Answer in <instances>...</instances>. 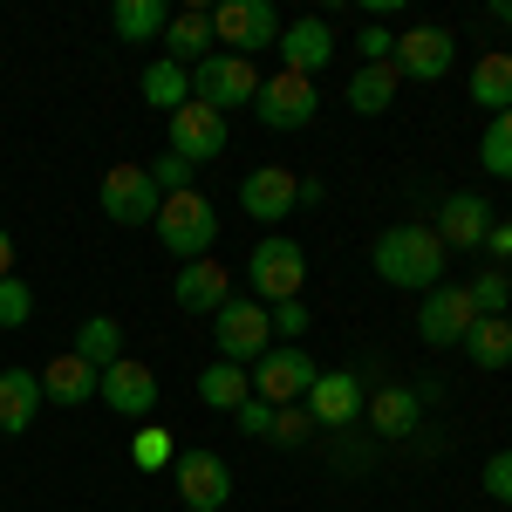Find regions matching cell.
Masks as SVG:
<instances>
[{
    "label": "cell",
    "mask_w": 512,
    "mask_h": 512,
    "mask_svg": "<svg viewBox=\"0 0 512 512\" xmlns=\"http://www.w3.org/2000/svg\"><path fill=\"white\" fill-rule=\"evenodd\" d=\"M178 458V437L164 431V424H137V437H130V465L137 472H164Z\"/></svg>",
    "instance_id": "cell-31"
},
{
    "label": "cell",
    "mask_w": 512,
    "mask_h": 512,
    "mask_svg": "<svg viewBox=\"0 0 512 512\" xmlns=\"http://www.w3.org/2000/svg\"><path fill=\"white\" fill-rule=\"evenodd\" d=\"M472 321H478L472 294H465V287H451V280H437L431 294H424V308H417V335H424L431 349H458Z\"/></svg>",
    "instance_id": "cell-14"
},
{
    "label": "cell",
    "mask_w": 512,
    "mask_h": 512,
    "mask_svg": "<svg viewBox=\"0 0 512 512\" xmlns=\"http://www.w3.org/2000/svg\"><path fill=\"white\" fill-rule=\"evenodd\" d=\"M96 396L110 403V417H137V424H144V417L158 410V376H151L144 362H130V355H123V362H110V369H103Z\"/></svg>",
    "instance_id": "cell-17"
},
{
    "label": "cell",
    "mask_w": 512,
    "mask_h": 512,
    "mask_svg": "<svg viewBox=\"0 0 512 512\" xmlns=\"http://www.w3.org/2000/svg\"><path fill=\"white\" fill-rule=\"evenodd\" d=\"M212 342H219V362H260V355L274 349V321L260 301H226L219 315H212Z\"/></svg>",
    "instance_id": "cell-7"
},
{
    "label": "cell",
    "mask_w": 512,
    "mask_h": 512,
    "mask_svg": "<svg viewBox=\"0 0 512 512\" xmlns=\"http://www.w3.org/2000/svg\"><path fill=\"white\" fill-rule=\"evenodd\" d=\"M396 82H403V76H396L390 62H383V69L362 62V69L349 76V110H355V117H383V110L396 103Z\"/></svg>",
    "instance_id": "cell-27"
},
{
    "label": "cell",
    "mask_w": 512,
    "mask_h": 512,
    "mask_svg": "<svg viewBox=\"0 0 512 512\" xmlns=\"http://www.w3.org/2000/svg\"><path fill=\"white\" fill-rule=\"evenodd\" d=\"M14 274V239H7V226H0V280Z\"/></svg>",
    "instance_id": "cell-42"
},
{
    "label": "cell",
    "mask_w": 512,
    "mask_h": 512,
    "mask_svg": "<svg viewBox=\"0 0 512 512\" xmlns=\"http://www.w3.org/2000/svg\"><path fill=\"white\" fill-rule=\"evenodd\" d=\"M437 239H444V253H458V246H485V233H492V205L478 192H451L444 205H437Z\"/></svg>",
    "instance_id": "cell-19"
},
{
    "label": "cell",
    "mask_w": 512,
    "mask_h": 512,
    "mask_svg": "<svg viewBox=\"0 0 512 512\" xmlns=\"http://www.w3.org/2000/svg\"><path fill=\"white\" fill-rule=\"evenodd\" d=\"M96 369L82 362V355H55L48 369H41V403H55V410H76V403H89L96 396Z\"/></svg>",
    "instance_id": "cell-23"
},
{
    "label": "cell",
    "mask_w": 512,
    "mask_h": 512,
    "mask_svg": "<svg viewBox=\"0 0 512 512\" xmlns=\"http://www.w3.org/2000/svg\"><path fill=\"white\" fill-rule=\"evenodd\" d=\"M28 315H35V287L21 274L0 280V328H28Z\"/></svg>",
    "instance_id": "cell-34"
},
{
    "label": "cell",
    "mask_w": 512,
    "mask_h": 512,
    "mask_svg": "<svg viewBox=\"0 0 512 512\" xmlns=\"http://www.w3.org/2000/svg\"><path fill=\"white\" fill-rule=\"evenodd\" d=\"M465 294H472V308H478V315H506L512 280H506V274H478L472 287H465Z\"/></svg>",
    "instance_id": "cell-35"
},
{
    "label": "cell",
    "mask_w": 512,
    "mask_h": 512,
    "mask_svg": "<svg viewBox=\"0 0 512 512\" xmlns=\"http://www.w3.org/2000/svg\"><path fill=\"white\" fill-rule=\"evenodd\" d=\"M321 110L315 82L308 76H287V69H274V76H260V96H253V117L267 123V130H308Z\"/></svg>",
    "instance_id": "cell-10"
},
{
    "label": "cell",
    "mask_w": 512,
    "mask_h": 512,
    "mask_svg": "<svg viewBox=\"0 0 512 512\" xmlns=\"http://www.w3.org/2000/svg\"><path fill=\"white\" fill-rule=\"evenodd\" d=\"M158 239H164V253H178V260H205L212 246H219V205L205 192H178V198H164L158 205Z\"/></svg>",
    "instance_id": "cell-3"
},
{
    "label": "cell",
    "mask_w": 512,
    "mask_h": 512,
    "mask_svg": "<svg viewBox=\"0 0 512 512\" xmlns=\"http://www.w3.org/2000/svg\"><path fill=\"white\" fill-rule=\"evenodd\" d=\"M315 437V417H308V403H280L274 410V444L280 451H301Z\"/></svg>",
    "instance_id": "cell-33"
},
{
    "label": "cell",
    "mask_w": 512,
    "mask_h": 512,
    "mask_svg": "<svg viewBox=\"0 0 512 512\" xmlns=\"http://www.w3.org/2000/svg\"><path fill=\"white\" fill-rule=\"evenodd\" d=\"M355 55H362V62H376V69H383V62H390V55H396V35H390V28H383V21H369V28H362V35H355Z\"/></svg>",
    "instance_id": "cell-37"
},
{
    "label": "cell",
    "mask_w": 512,
    "mask_h": 512,
    "mask_svg": "<svg viewBox=\"0 0 512 512\" xmlns=\"http://www.w3.org/2000/svg\"><path fill=\"white\" fill-rule=\"evenodd\" d=\"M485 492H492L499 506H512V444H506V451H492V458H485Z\"/></svg>",
    "instance_id": "cell-38"
},
{
    "label": "cell",
    "mask_w": 512,
    "mask_h": 512,
    "mask_svg": "<svg viewBox=\"0 0 512 512\" xmlns=\"http://www.w3.org/2000/svg\"><path fill=\"white\" fill-rule=\"evenodd\" d=\"M362 417H369V431H376V437H417V424H424V390H410V383H383V390L362 403Z\"/></svg>",
    "instance_id": "cell-20"
},
{
    "label": "cell",
    "mask_w": 512,
    "mask_h": 512,
    "mask_svg": "<svg viewBox=\"0 0 512 512\" xmlns=\"http://www.w3.org/2000/svg\"><path fill=\"white\" fill-rule=\"evenodd\" d=\"M492 21H506V28H512V0H492Z\"/></svg>",
    "instance_id": "cell-43"
},
{
    "label": "cell",
    "mask_w": 512,
    "mask_h": 512,
    "mask_svg": "<svg viewBox=\"0 0 512 512\" xmlns=\"http://www.w3.org/2000/svg\"><path fill=\"white\" fill-rule=\"evenodd\" d=\"M69 355H82V362L103 376L110 362H123V328H117L110 315H89V321L76 328V349H69Z\"/></svg>",
    "instance_id": "cell-30"
},
{
    "label": "cell",
    "mask_w": 512,
    "mask_h": 512,
    "mask_svg": "<svg viewBox=\"0 0 512 512\" xmlns=\"http://www.w3.org/2000/svg\"><path fill=\"white\" fill-rule=\"evenodd\" d=\"M485 246H492V260H512V219H492Z\"/></svg>",
    "instance_id": "cell-41"
},
{
    "label": "cell",
    "mask_w": 512,
    "mask_h": 512,
    "mask_svg": "<svg viewBox=\"0 0 512 512\" xmlns=\"http://www.w3.org/2000/svg\"><path fill=\"white\" fill-rule=\"evenodd\" d=\"M41 417V376L35 369H0V437L35 431Z\"/></svg>",
    "instance_id": "cell-22"
},
{
    "label": "cell",
    "mask_w": 512,
    "mask_h": 512,
    "mask_svg": "<svg viewBox=\"0 0 512 512\" xmlns=\"http://www.w3.org/2000/svg\"><path fill=\"white\" fill-rule=\"evenodd\" d=\"M233 417H239V431H246V437H274V403H260V396H246Z\"/></svg>",
    "instance_id": "cell-40"
},
{
    "label": "cell",
    "mask_w": 512,
    "mask_h": 512,
    "mask_svg": "<svg viewBox=\"0 0 512 512\" xmlns=\"http://www.w3.org/2000/svg\"><path fill=\"white\" fill-rule=\"evenodd\" d=\"M478 158H485V171H492V178H506V185H512V110H499V117L485 123Z\"/></svg>",
    "instance_id": "cell-32"
},
{
    "label": "cell",
    "mask_w": 512,
    "mask_h": 512,
    "mask_svg": "<svg viewBox=\"0 0 512 512\" xmlns=\"http://www.w3.org/2000/svg\"><path fill=\"white\" fill-rule=\"evenodd\" d=\"M376 274L390 280V287H410V294H431L437 280H444V239L424 226V219H403V226H390V233L376 239Z\"/></svg>",
    "instance_id": "cell-1"
},
{
    "label": "cell",
    "mask_w": 512,
    "mask_h": 512,
    "mask_svg": "<svg viewBox=\"0 0 512 512\" xmlns=\"http://www.w3.org/2000/svg\"><path fill=\"white\" fill-rule=\"evenodd\" d=\"M246 396H253V376H246L239 362H212V369L198 376V403H205V410H226V417H233Z\"/></svg>",
    "instance_id": "cell-29"
},
{
    "label": "cell",
    "mask_w": 512,
    "mask_h": 512,
    "mask_svg": "<svg viewBox=\"0 0 512 512\" xmlns=\"http://www.w3.org/2000/svg\"><path fill=\"white\" fill-rule=\"evenodd\" d=\"M451 55H458V41L444 35V28H403V35H396L390 69H396V76H410V82H444Z\"/></svg>",
    "instance_id": "cell-15"
},
{
    "label": "cell",
    "mask_w": 512,
    "mask_h": 512,
    "mask_svg": "<svg viewBox=\"0 0 512 512\" xmlns=\"http://www.w3.org/2000/svg\"><path fill=\"white\" fill-rule=\"evenodd\" d=\"M246 280H253V301H260V308L301 301V280H308V253H301V239H287V233L253 239V253H246Z\"/></svg>",
    "instance_id": "cell-2"
},
{
    "label": "cell",
    "mask_w": 512,
    "mask_h": 512,
    "mask_svg": "<svg viewBox=\"0 0 512 512\" xmlns=\"http://www.w3.org/2000/svg\"><path fill=\"white\" fill-rule=\"evenodd\" d=\"M96 198H103L110 226H151V219H158V205H164V192L151 185V171H144V164H110Z\"/></svg>",
    "instance_id": "cell-11"
},
{
    "label": "cell",
    "mask_w": 512,
    "mask_h": 512,
    "mask_svg": "<svg viewBox=\"0 0 512 512\" xmlns=\"http://www.w3.org/2000/svg\"><path fill=\"white\" fill-rule=\"evenodd\" d=\"M164 28H171L164 0H117V7H110V35L130 41V48H144V41H164Z\"/></svg>",
    "instance_id": "cell-24"
},
{
    "label": "cell",
    "mask_w": 512,
    "mask_h": 512,
    "mask_svg": "<svg viewBox=\"0 0 512 512\" xmlns=\"http://www.w3.org/2000/svg\"><path fill=\"white\" fill-rule=\"evenodd\" d=\"M301 403H308L315 431H349L355 417H362V403H369V390H362V376H355V369H321L315 390L301 396Z\"/></svg>",
    "instance_id": "cell-13"
},
{
    "label": "cell",
    "mask_w": 512,
    "mask_h": 512,
    "mask_svg": "<svg viewBox=\"0 0 512 512\" xmlns=\"http://www.w3.org/2000/svg\"><path fill=\"white\" fill-rule=\"evenodd\" d=\"M239 205H246V219H287L301 205V178L287 164H253L239 178Z\"/></svg>",
    "instance_id": "cell-16"
},
{
    "label": "cell",
    "mask_w": 512,
    "mask_h": 512,
    "mask_svg": "<svg viewBox=\"0 0 512 512\" xmlns=\"http://www.w3.org/2000/svg\"><path fill=\"white\" fill-rule=\"evenodd\" d=\"M465 89H472L478 110H512V55H478Z\"/></svg>",
    "instance_id": "cell-28"
},
{
    "label": "cell",
    "mask_w": 512,
    "mask_h": 512,
    "mask_svg": "<svg viewBox=\"0 0 512 512\" xmlns=\"http://www.w3.org/2000/svg\"><path fill=\"white\" fill-rule=\"evenodd\" d=\"M280 69L287 76H308L315 82L328 69V55H335V21L328 14H301V21H280V41H274Z\"/></svg>",
    "instance_id": "cell-12"
},
{
    "label": "cell",
    "mask_w": 512,
    "mask_h": 512,
    "mask_svg": "<svg viewBox=\"0 0 512 512\" xmlns=\"http://www.w3.org/2000/svg\"><path fill=\"white\" fill-rule=\"evenodd\" d=\"M267 321H274V335L301 342L308 335V301H280V308H267Z\"/></svg>",
    "instance_id": "cell-39"
},
{
    "label": "cell",
    "mask_w": 512,
    "mask_h": 512,
    "mask_svg": "<svg viewBox=\"0 0 512 512\" xmlns=\"http://www.w3.org/2000/svg\"><path fill=\"white\" fill-rule=\"evenodd\" d=\"M144 171H151V185H158V192H164V198H178V192H192V178H198L192 164H185V158H171V151H164V158H158V164H144Z\"/></svg>",
    "instance_id": "cell-36"
},
{
    "label": "cell",
    "mask_w": 512,
    "mask_h": 512,
    "mask_svg": "<svg viewBox=\"0 0 512 512\" xmlns=\"http://www.w3.org/2000/svg\"><path fill=\"white\" fill-rule=\"evenodd\" d=\"M253 96H260V69L246 62V55H205L192 69V103L205 110H253Z\"/></svg>",
    "instance_id": "cell-5"
},
{
    "label": "cell",
    "mask_w": 512,
    "mask_h": 512,
    "mask_svg": "<svg viewBox=\"0 0 512 512\" xmlns=\"http://www.w3.org/2000/svg\"><path fill=\"white\" fill-rule=\"evenodd\" d=\"M137 89H144V103H151V110L171 117V110H185V103H192V69H178V62H164V55H158V62L137 76Z\"/></svg>",
    "instance_id": "cell-26"
},
{
    "label": "cell",
    "mask_w": 512,
    "mask_h": 512,
    "mask_svg": "<svg viewBox=\"0 0 512 512\" xmlns=\"http://www.w3.org/2000/svg\"><path fill=\"white\" fill-rule=\"evenodd\" d=\"M171 301L185 308V315H219L226 301H233V274L205 253V260H185L178 280H171Z\"/></svg>",
    "instance_id": "cell-18"
},
{
    "label": "cell",
    "mask_w": 512,
    "mask_h": 512,
    "mask_svg": "<svg viewBox=\"0 0 512 512\" xmlns=\"http://www.w3.org/2000/svg\"><path fill=\"white\" fill-rule=\"evenodd\" d=\"M205 55H219V41H212V7H185V14H171V28H164V62L198 69Z\"/></svg>",
    "instance_id": "cell-21"
},
{
    "label": "cell",
    "mask_w": 512,
    "mask_h": 512,
    "mask_svg": "<svg viewBox=\"0 0 512 512\" xmlns=\"http://www.w3.org/2000/svg\"><path fill=\"white\" fill-rule=\"evenodd\" d=\"M246 376H253V396H260V403H301V396L315 390V355L301 349V342H287V349H267L260 355V362H253V369H246Z\"/></svg>",
    "instance_id": "cell-8"
},
{
    "label": "cell",
    "mask_w": 512,
    "mask_h": 512,
    "mask_svg": "<svg viewBox=\"0 0 512 512\" xmlns=\"http://www.w3.org/2000/svg\"><path fill=\"white\" fill-rule=\"evenodd\" d=\"M171 485H178L185 512H226V499H233V465L219 451H178L171 458Z\"/></svg>",
    "instance_id": "cell-9"
},
{
    "label": "cell",
    "mask_w": 512,
    "mask_h": 512,
    "mask_svg": "<svg viewBox=\"0 0 512 512\" xmlns=\"http://www.w3.org/2000/svg\"><path fill=\"white\" fill-rule=\"evenodd\" d=\"M212 41L226 48V55H267L280 41V14H274V0H219L212 7Z\"/></svg>",
    "instance_id": "cell-4"
},
{
    "label": "cell",
    "mask_w": 512,
    "mask_h": 512,
    "mask_svg": "<svg viewBox=\"0 0 512 512\" xmlns=\"http://www.w3.org/2000/svg\"><path fill=\"white\" fill-rule=\"evenodd\" d=\"M458 349L472 355L478 369H506V362H512V321L506 315H478L472 328H465V342H458Z\"/></svg>",
    "instance_id": "cell-25"
},
{
    "label": "cell",
    "mask_w": 512,
    "mask_h": 512,
    "mask_svg": "<svg viewBox=\"0 0 512 512\" xmlns=\"http://www.w3.org/2000/svg\"><path fill=\"white\" fill-rule=\"evenodd\" d=\"M164 144H171V158H185L198 171V164H212L233 144V123L219 117V110H205V103H185V110L164 117Z\"/></svg>",
    "instance_id": "cell-6"
}]
</instances>
